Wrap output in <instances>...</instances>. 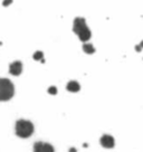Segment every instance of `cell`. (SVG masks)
<instances>
[{"label": "cell", "instance_id": "6da1fadb", "mask_svg": "<svg viewBox=\"0 0 143 152\" xmlns=\"http://www.w3.org/2000/svg\"><path fill=\"white\" fill-rule=\"evenodd\" d=\"M73 30L74 33L77 35V37L80 38V40L85 43L87 40L91 39L92 33L88 26L86 24L85 18H82V17H77L74 19V24H73Z\"/></svg>", "mask_w": 143, "mask_h": 152}, {"label": "cell", "instance_id": "7a4b0ae2", "mask_svg": "<svg viewBox=\"0 0 143 152\" xmlns=\"http://www.w3.org/2000/svg\"><path fill=\"white\" fill-rule=\"evenodd\" d=\"M16 134L19 138H29L34 133V124L27 120H18L16 122Z\"/></svg>", "mask_w": 143, "mask_h": 152}, {"label": "cell", "instance_id": "3957f363", "mask_svg": "<svg viewBox=\"0 0 143 152\" xmlns=\"http://www.w3.org/2000/svg\"><path fill=\"white\" fill-rule=\"evenodd\" d=\"M15 94V86L8 78H0V101H9Z\"/></svg>", "mask_w": 143, "mask_h": 152}, {"label": "cell", "instance_id": "277c9868", "mask_svg": "<svg viewBox=\"0 0 143 152\" xmlns=\"http://www.w3.org/2000/svg\"><path fill=\"white\" fill-rule=\"evenodd\" d=\"M34 152H55L54 147L49 143L36 142L34 145Z\"/></svg>", "mask_w": 143, "mask_h": 152}, {"label": "cell", "instance_id": "5b68a950", "mask_svg": "<svg viewBox=\"0 0 143 152\" xmlns=\"http://www.w3.org/2000/svg\"><path fill=\"white\" fill-rule=\"evenodd\" d=\"M100 142H101V145L106 148V149H112V148H114V145H115L114 138L111 137V135H109V134L103 135V137L101 138Z\"/></svg>", "mask_w": 143, "mask_h": 152}, {"label": "cell", "instance_id": "8992f818", "mask_svg": "<svg viewBox=\"0 0 143 152\" xmlns=\"http://www.w3.org/2000/svg\"><path fill=\"white\" fill-rule=\"evenodd\" d=\"M21 72H23V63L19 62V61H17V62H14L10 64L9 66V73L11 75L14 76H18L21 74Z\"/></svg>", "mask_w": 143, "mask_h": 152}, {"label": "cell", "instance_id": "52a82bcc", "mask_svg": "<svg viewBox=\"0 0 143 152\" xmlns=\"http://www.w3.org/2000/svg\"><path fill=\"white\" fill-rule=\"evenodd\" d=\"M66 88H67V91L75 93V92H78V91L81 90V85H80L76 81H71L68 84H67Z\"/></svg>", "mask_w": 143, "mask_h": 152}, {"label": "cell", "instance_id": "ba28073f", "mask_svg": "<svg viewBox=\"0 0 143 152\" xmlns=\"http://www.w3.org/2000/svg\"><path fill=\"white\" fill-rule=\"evenodd\" d=\"M83 50L86 53V54H94L95 53V48L92 44H84L83 45Z\"/></svg>", "mask_w": 143, "mask_h": 152}, {"label": "cell", "instance_id": "9c48e42d", "mask_svg": "<svg viewBox=\"0 0 143 152\" xmlns=\"http://www.w3.org/2000/svg\"><path fill=\"white\" fill-rule=\"evenodd\" d=\"M34 59L35 61H42V63H44V54L43 52H36L34 54Z\"/></svg>", "mask_w": 143, "mask_h": 152}, {"label": "cell", "instance_id": "30bf717a", "mask_svg": "<svg viewBox=\"0 0 143 152\" xmlns=\"http://www.w3.org/2000/svg\"><path fill=\"white\" fill-rule=\"evenodd\" d=\"M48 93L52 95H55L56 93H57V88H56L55 86H50V87L48 88Z\"/></svg>", "mask_w": 143, "mask_h": 152}, {"label": "cell", "instance_id": "8fae6325", "mask_svg": "<svg viewBox=\"0 0 143 152\" xmlns=\"http://www.w3.org/2000/svg\"><path fill=\"white\" fill-rule=\"evenodd\" d=\"M142 48H143V40L140 44H139V45H136L135 49H136V52H141V50H142Z\"/></svg>", "mask_w": 143, "mask_h": 152}, {"label": "cell", "instance_id": "7c38bea8", "mask_svg": "<svg viewBox=\"0 0 143 152\" xmlns=\"http://www.w3.org/2000/svg\"><path fill=\"white\" fill-rule=\"evenodd\" d=\"M11 2H12V0H4V2H2V5L5 6V7H7V6L11 5Z\"/></svg>", "mask_w": 143, "mask_h": 152}, {"label": "cell", "instance_id": "4fadbf2b", "mask_svg": "<svg viewBox=\"0 0 143 152\" xmlns=\"http://www.w3.org/2000/svg\"><path fill=\"white\" fill-rule=\"evenodd\" d=\"M69 152H76V149L75 148H72L71 150H69Z\"/></svg>", "mask_w": 143, "mask_h": 152}]
</instances>
